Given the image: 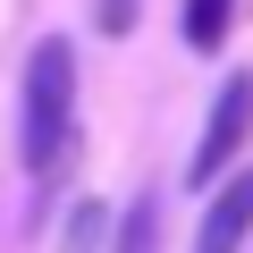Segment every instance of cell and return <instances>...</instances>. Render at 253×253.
Returning a JSON list of instances; mask_svg holds the SVG:
<instances>
[{
	"instance_id": "1",
	"label": "cell",
	"mask_w": 253,
	"mask_h": 253,
	"mask_svg": "<svg viewBox=\"0 0 253 253\" xmlns=\"http://www.w3.org/2000/svg\"><path fill=\"white\" fill-rule=\"evenodd\" d=\"M17 152H26V177H34V186L68 177V161H76V42H68V34H42V42L26 51Z\"/></svg>"
},
{
	"instance_id": "2",
	"label": "cell",
	"mask_w": 253,
	"mask_h": 253,
	"mask_svg": "<svg viewBox=\"0 0 253 253\" xmlns=\"http://www.w3.org/2000/svg\"><path fill=\"white\" fill-rule=\"evenodd\" d=\"M253 144V76L236 68L219 93H211V118H203V144H194V161H186V177L194 186H219L228 169H236V152Z\"/></svg>"
},
{
	"instance_id": "3",
	"label": "cell",
	"mask_w": 253,
	"mask_h": 253,
	"mask_svg": "<svg viewBox=\"0 0 253 253\" xmlns=\"http://www.w3.org/2000/svg\"><path fill=\"white\" fill-rule=\"evenodd\" d=\"M253 236V169H228L203 203V228H194V253H245Z\"/></svg>"
},
{
	"instance_id": "4",
	"label": "cell",
	"mask_w": 253,
	"mask_h": 253,
	"mask_svg": "<svg viewBox=\"0 0 253 253\" xmlns=\"http://www.w3.org/2000/svg\"><path fill=\"white\" fill-rule=\"evenodd\" d=\"M110 253H161V194H135L110 228Z\"/></svg>"
},
{
	"instance_id": "5",
	"label": "cell",
	"mask_w": 253,
	"mask_h": 253,
	"mask_svg": "<svg viewBox=\"0 0 253 253\" xmlns=\"http://www.w3.org/2000/svg\"><path fill=\"white\" fill-rule=\"evenodd\" d=\"M110 228H118V219H110L101 203H68V228H59V253H101V245H110Z\"/></svg>"
},
{
	"instance_id": "6",
	"label": "cell",
	"mask_w": 253,
	"mask_h": 253,
	"mask_svg": "<svg viewBox=\"0 0 253 253\" xmlns=\"http://www.w3.org/2000/svg\"><path fill=\"white\" fill-rule=\"evenodd\" d=\"M228 17H236V0H186V42L194 51H219L228 42Z\"/></svg>"
},
{
	"instance_id": "7",
	"label": "cell",
	"mask_w": 253,
	"mask_h": 253,
	"mask_svg": "<svg viewBox=\"0 0 253 253\" xmlns=\"http://www.w3.org/2000/svg\"><path fill=\"white\" fill-rule=\"evenodd\" d=\"M93 17H101V34H126V26H135V0H101Z\"/></svg>"
}]
</instances>
